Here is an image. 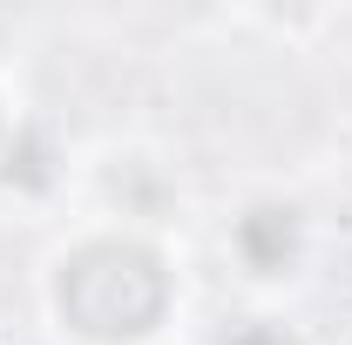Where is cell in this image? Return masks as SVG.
Segmentation results:
<instances>
[{
    "instance_id": "1",
    "label": "cell",
    "mask_w": 352,
    "mask_h": 345,
    "mask_svg": "<svg viewBox=\"0 0 352 345\" xmlns=\"http://www.w3.org/2000/svg\"><path fill=\"white\" fill-rule=\"evenodd\" d=\"M41 318L61 345H163L183 318L170 237L82 216L41 264Z\"/></svg>"
},
{
    "instance_id": "2",
    "label": "cell",
    "mask_w": 352,
    "mask_h": 345,
    "mask_svg": "<svg viewBox=\"0 0 352 345\" xmlns=\"http://www.w3.org/2000/svg\"><path fill=\"white\" fill-rule=\"evenodd\" d=\"M223 258L251 291H285L318 264V216L285 190H264L223 223Z\"/></svg>"
},
{
    "instance_id": "3",
    "label": "cell",
    "mask_w": 352,
    "mask_h": 345,
    "mask_svg": "<svg viewBox=\"0 0 352 345\" xmlns=\"http://www.w3.org/2000/svg\"><path fill=\"white\" fill-rule=\"evenodd\" d=\"M68 176H75V163L47 156V129H41V122H28V129L14 135L7 163H0V190H21V197L47 203V197H61V190H68Z\"/></svg>"
},
{
    "instance_id": "4",
    "label": "cell",
    "mask_w": 352,
    "mask_h": 345,
    "mask_svg": "<svg viewBox=\"0 0 352 345\" xmlns=\"http://www.w3.org/2000/svg\"><path fill=\"white\" fill-rule=\"evenodd\" d=\"M217 345H311L292 318H278V311H251V318H237Z\"/></svg>"
},
{
    "instance_id": "5",
    "label": "cell",
    "mask_w": 352,
    "mask_h": 345,
    "mask_svg": "<svg viewBox=\"0 0 352 345\" xmlns=\"http://www.w3.org/2000/svg\"><path fill=\"white\" fill-rule=\"evenodd\" d=\"M28 129V109H21V88H14V75L0 68V163H7V149H14V135Z\"/></svg>"
},
{
    "instance_id": "6",
    "label": "cell",
    "mask_w": 352,
    "mask_h": 345,
    "mask_svg": "<svg viewBox=\"0 0 352 345\" xmlns=\"http://www.w3.org/2000/svg\"><path fill=\"white\" fill-rule=\"evenodd\" d=\"M346 210H352V163H346Z\"/></svg>"
}]
</instances>
